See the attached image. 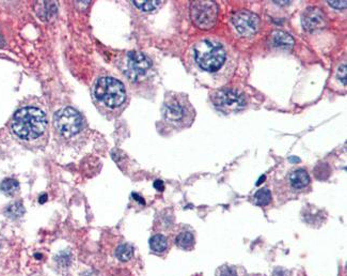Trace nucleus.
<instances>
[{
  "label": "nucleus",
  "mask_w": 347,
  "mask_h": 276,
  "mask_svg": "<svg viewBox=\"0 0 347 276\" xmlns=\"http://www.w3.org/2000/svg\"><path fill=\"white\" fill-rule=\"evenodd\" d=\"M0 190L6 196H14L19 191V183L14 179H5L0 184Z\"/></svg>",
  "instance_id": "nucleus-15"
},
{
  "label": "nucleus",
  "mask_w": 347,
  "mask_h": 276,
  "mask_svg": "<svg viewBox=\"0 0 347 276\" xmlns=\"http://www.w3.org/2000/svg\"><path fill=\"white\" fill-rule=\"evenodd\" d=\"M2 44H3V40H2V36H1V34H0V46H1Z\"/></svg>",
  "instance_id": "nucleus-28"
},
{
  "label": "nucleus",
  "mask_w": 347,
  "mask_h": 276,
  "mask_svg": "<svg viewBox=\"0 0 347 276\" xmlns=\"http://www.w3.org/2000/svg\"><path fill=\"white\" fill-rule=\"evenodd\" d=\"M46 199H47V195H45V194H44V195H42V196L40 197V199H39L40 204H44L45 201H46Z\"/></svg>",
  "instance_id": "nucleus-26"
},
{
  "label": "nucleus",
  "mask_w": 347,
  "mask_h": 276,
  "mask_svg": "<svg viewBox=\"0 0 347 276\" xmlns=\"http://www.w3.org/2000/svg\"><path fill=\"white\" fill-rule=\"evenodd\" d=\"M291 161H294V162H299V159H295V158H292V159H290Z\"/></svg>",
  "instance_id": "nucleus-29"
},
{
  "label": "nucleus",
  "mask_w": 347,
  "mask_h": 276,
  "mask_svg": "<svg viewBox=\"0 0 347 276\" xmlns=\"http://www.w3.org/2000/svg\"><path fill=\"white\" fill-rule=\"evenodd\" d=\"M231 21L237 32L245 36V38L252 36L259 31L260 18L256 14L250 11L243 10L233 13V15L231 16Z\"/></svg>",
  "instance_id": "nucleus-9"
},
{
  "label": "nucleus",
  "mask_w": 347,
  "mask_h": 276,
  "mask_svg": "<svg viewBox=\"0 0 347 276\" xmlns=\"http://www.w3.org/2000/svg\"><path fill=\"white\" fill-rule=\"evenodd\" d=\"M11 129L14 135L21 140L40 139L48 131L46 114L37 107L26 106L14 114L11 121Z\"/></svg>",
  "instance_id": "nucleus-1"
},
{
  "label": "nucleus",
  "mask_w": 347,
  "mask_h": 276,
  "mask_svg": "<svg viewBox=\"0 0 347 276\" xmlns=\"http://www.w3.org/2000/svg\"><path fill=\"white\" fill-rule=\"evenodd\" d=\"M150 248L155 253H163L168 248L167 238L163 235H156L150 239Z\"/></svg>",
  "instance_id": "nucleus-13"
},
{
  "label": "nucleus",
  "mask_w": 347,
  "mask_h": 276,
  "mask_svg": "<svg viewBox=\"0 0 347 276\" xmlns=\"http://www.w3.org/2000/svg\"><path fill=\"white\" fill-rule=\"evenodd\" d=\"M268 43L274 47H282V48H292L294 45V39L291 34L284 31L276 30L271 32L268 39Z\"/></svg>",
  "instance_id": "nucleus-11"
},
{
  "label": "nucleus",
  "mask_w": 347,
  "mask_h": 276,
  "mask_svg": "<svg viewBox=\"0 0 347 276\" xmlns=\"http://www.w3.org/2000/svg\"><path fill=\"white\" fill-rule=\"evenodd\" d=\"M301 23L307 31L320 30L326 25L325 14L318 8H309L301 17Z\"/></svg>",
  "instance_id": "nucleus-10"
},
{
  "label": "nucleus",
  "mask_w": 347,
  "mask_h": 276,
  "mask_svg": "<svg viewBox=\"0 0 347 276\" xmlns=\"http://www.w3.org/2000/svg\"><path fill=\"white\" fill-rule=\"evenodd\" d=\"M290 183L294 189H304L310 183V177L305 169H296L290 175Z\"/></svg>",
  "instance_id": "nucleus-12"
},
{
  "label": "nucleus",
  "mask_w": 347,
  "mask_h": 276,
  "mask_svg": "<svg viewBox=\"0 0 347 276\" xmlns=\"http://www.w3.org/2000/svg\"><path fill=\"white\" fill-rule=\"evenodd\" d=\"M327 2L330 6H333L334 9H338V10L345 9L347 4L345 0H343V1H327Z\"/></svg>",
  "instance_id": "nucleus-23"
},
{
  "label": "nucleus",
  "mask_w": 347,
  "mask_h": 276,
  "mask_svg": "<svg viewBox=\"0 0 347 276\" xmlns=\"http://www.w3.org/2000/svg\"><path fill=\"white\" fill-rule=\"evenodd\" d=\"M72 260H73V256H72L71 252H69V251L60 252L56 256V263L61 268L70 267L72 264Z\"/></svg>",
  "instance_id": "nucleus-20"
},
{
  "label": "nucleus",
  "mask_w": 347,
  "mask_h": 276,
  "mask_svg": "<svg viewBox=\"0 0 347 276\" xmlns=\"http://www.w3.org/2000/svg\"><path fill=\"white\" fill-rule=\"evenodd\" d=\"M0 246H1V244H0Z\"/></svg>",
  "instance_id": "nucleus-31"
},
{
  "label": "nucleus",
  "mask_w": 347,
  "mask_h": 276,
  "mask_svg": "<svg viewBox=\"0 0 347 276\" xmlns=\"http://www.w3.org/2000/svg\"><path fill=\"white\" fill-rule=\"evenodd\" d=\"M35 257H36V258H41L42 255H39V254H35Z\"/></svg>",
  "instance_id": "nucleus-30"
},
{
  "label": "nucleus",
  "mask_w": 347,
  "mask_h": 276,
  "mask_svg": "<svg viewBox=\"0 0 347 276\" xmlns=\"http://www.w3.org/2000/svg\"><path fill=\"white\" fill-rule=\"evenodd\" d=\"M163 114L165 120L170 124L177 128H184L193 120L194 110L185 95L172 93L166 98Z\"/></svg>",
  "instance_id": "nucleus-4"
},
{
  "label": "nucleus",
  "mask_w": 347,
  "mask_h": 276,
  "mask_svg": "<svg viewBox=\"0 0 347 276\" xmlns=\"http://www.w3.org/2000/svg\"><path fill=\"white\" fill-rule=\"evenodd\" d=\"M219 276H237V273H236L235 270H234L233 268L224 267L220 270Z\"/></svg>",
  "instance_id": "nucleus-21"
},
{
  "label": "nucleus",
  "mask_w": 347,
  "mask_h": 276,
  "mask_svg": "<svg viewBox=\"0 0 347 276\" xmlns=\"http://www.w3.org/2000/svg\"><path fill=\"white\" fill-rule=\"evenodd\" d=\"M190 10L192 21L197 27L210 29L216 24L218 8L214 1H193Z\"/></svg>",
  "instance_id": "nucleus-7"
},
{
  "label": "nucleus",
  "mask_w": 347,
  "mask_h": 276,
  "mask_svg": "<svg viewBox=\"0 0 347 276\" xmlns=\"http://www.w3.org/2000/svg\"><path fill=\"white\" fill-rule=\"evenodd\" d=\"M154 188H155L157 191L163 192V191H164V182L161 181V180L155 181V182H154Z\"/></svg>",
  "instance_id": "nucleus-24"
},
{
  "label": "nucleus",
  "mask_w": 347,
  "mask_h": 276,
  "mask_svg": "<svg viewBox=\"0 0 347 276\" xmlns=\"http://www.w3.org/2000/svg\"><path fill=\"white\" fill-rule=\"evenodd\" d=\"M346 63H343V65L340 66V69L338 71V77L341 81H343V85H346Z\"/></svg>",
  "instance_id": "nucleus-22"
},
{
  "label": "nucleus",
  "mask_w": 347,
  "mask_h": 276,
  "mask_svg": "<svg viewBox=\"0 0 347 276\" xmlns=\"http://www.w3.org/2000/svg\"><path fill=\"white\" fill-rule=\"evenodd\" d=\"M116 256L121 261H128L134 256V249L130 244L120 245L116 251Z\"/></svg>",
  "instance_id": "nucleus-18"
},
{
  "label": "nucleus",
  "mask_w": 347,
  "mask_h": 276,
  "mask_svg": "<svg viewBox=\"0 0 347 276\" xmlns=\"http://www.w3.org/2000/svg\"><path fill=\"white\" fill-rule=\"evenodd\" d=\"M152 69V61L145 54L138 51L127 53L124 60V74L132 81H139L145 78Z\"/></svg>",
  "instance_id": "nucleus-6"
},
{
  "label": "nucleus",
  "mask_w": 347,
  "mask_h": 276,
  "mask_svg": "<svg viewBox=\"0 0 347 276\" xmlns=\"http://www.w3.org/2000/svg\"><path fill=\"white\" fill-rule=\"evenodd\" d=\"M132 2L136 8L142 12H153L163 4V1H160V0H146V1H136L135 0Z\"/></svg>",
  "instance_id": "nucleus-16"
},
{
  "label": "nucleus",
  "mask_w": 347,
  "mask_h": 276,
  "mask_svg": "<svg viewBox=\"0 0 347 276\" xmlns=\"http://www.w3.org/2000/svg\"><path fill=\"white\" fill-rule=\"evenodd\" d=\"M255 204L259 206H267L271 200V194L267 189H261L254 195Z\"/></svg>",
  "instance_id": "nucleus-19"
},
{
  "label": "nucleus",
  "mask_w": 347,
  "mask_h": 276,
  "mask_svg": "<svg viewBox=\"0 0 347 276\" xmlns=\"http://www.w3.org/2000/svg\"><path fill=\"white\" fill-rule=\"evenodd\" d=\"M93 93L97 103L109 109L120 107L126 100L124 85L114 77L97 79L93 88Z\"/></svg>",
  "instance_id": "nucleus-3"
},
{
  "label": "nucleus",
  "mask_w": 347,
  "mask_h": 276,
  "mask_svg": "<svg viewBox=\"0 0 347 276\" xmlns=\"http://www.w3.org/2000/svg\"><path fill=\"white\" fill-rule=\"evenodd\" d=\"M133 197H134V198H136V200H138L140 204H142V205H145V200H143V198H141L140 196H138V195H137V194H133Z\"/></svg>",
  "instance_id": "nucleus-25"
},
{
  "label": "nucleus",
  "mask_w": 347,
  "mask_h": 276,
  "mask_svg": "<svg viewBox=\"0 0 347 276\" xmlns=\"http://www.w3.org/2000/svg\"><path fill=\"white\" fill-rule=\"evenodd\" d=\"M195 62L202 70L209 73L219 71L227 59L224 48L220 43L212 40H203L194 46Z\"/></svg>",
  "instance_id": "nucleus-5"
},
{
  "label": "nucleus",
  "mask_w": 347,
  "mask_h": 276,
  "mask_svg": "<svg viewBox=\"0 0 347 276\" xmlns=\"http://www.w3.org/2000/svg\"><path fill=\"white\" fill-rule=\"evenodd\" d=\"M263 180H265V176H262V177L260 178V180H259L258 182H256V185H260V184L262 183V181H263Z\"/></svg>",
  "instance_id": "nucleus-27"
},
{
  "label": "nucleus",
  "mask_w": 347,
  "mask_h": 276,
  "mask_svg": "<svg viewBox=\"0 0 347 276\" xmlns=\"http://www.w3.org/2000/svg\"><path fill=\"white\" fill-rule=\"evenodd\" d=\"M54 128L56 135L65 143H78L88 135L86 119L73 107H64L57 111L54 116Z\"/></svg>",
  "instance_id": "nucleus-2"
},
{
  "label": "nucleus",
  "mask_w": 347,
  "mask_h": 276,
  "mask_svg": "<svg viewBox=\"0 0 347 276\" xmlns=\"http://www.w3.org/2000/svg\"><path fill=\"white\" fill-rule=\"evenodd\" d=\"M214 105L221 110H237L247 105L246 95L236 89H222L212 95Z\"/></svg>",
  "instance_id": "nucleus-8"
},
{
  "label": "nucleus",
  "mask_w": 347,
  "mask_h": 276,
  "mask_svg": "<svg viewBox=\"0 0 347 276\" xmlns=\"http://www.w3.org/2000/svg\"><path fill=\"white\" fill-rule=\"evenodd\" d=\"M4 213L7 218H10L12 220H16V219H19L20 216L24 215L25 208L21 203H18L17 201V203H13L10 206H7Z\"/></svg>",
  "instance_id": "nucleus-17"
},
{
  "label": "nucleus",
  "mask_w": 347,
  "mask_h": 276,
  "mask_svg": "<svg viewBox=\"0 0 347 276\" xmlns=\"http://www.w3.org/2000/svg\"><path fill=\"white\" fill-rule=\"evenodd\" d=\"M175 243L180 249L189 250L192 248L193 244H194L193 235L191 233H188V231L180 233L175 239Z\"/></svg>",
  "instance_id": "nucleus-14"
}]
</instances>
